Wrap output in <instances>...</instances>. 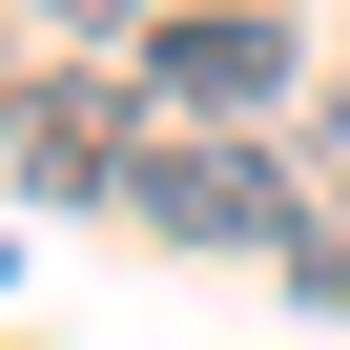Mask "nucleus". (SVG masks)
I'll return each instance as SVG.
<instances>
[{"instance_id":"3","label":"nucleus","mask_w":350,"mask_h":350,"mask_svg":"<svg viewBox=\"0 0 350 350\" xmlns=\"http://www.w3.org/2000/svg\"><path fill=\"white\" fill-rule=\"evenodd\" d=\"M21 165H42V186H124L144 144L103 124V83H42V103H21Z\"/></svg>"},{"instance_id":"2","label":"nucleus","mask_w":350,"mask_h":350,"mask_svg":"<svg viewBox=\"0 0 350 350\" xmlns=\"http://www.w3.org/2000/svg\"><path fill=\"white\" fill-rule=\"evenodd\" d=\"M124 206H144L165 247H268V227H288V186H268L247 144H144V165H124Z\"/></svg>"},{"instance_id":"1","label":"nucleus","mask_w":350,"mask_h":350,"mask_svg":"<svg viewBox=\"0 0 350 350\" xmlns=\"http://www.w3.org/2000/svg\"><path fill=\"white\" fill-rule=\"evenodd\" d=\"M144 83H165V124H247L268 83H288V21H268V0H186V21H144Z\"/></svg>"},{"instance_id":"4","label":"nucleus","mask_w":350,"mask_h":350,"mask_svg":"<svg viewBox=\"0 0 350 350\" xmlns=\"http://www.w3.org/2000/svg\"><path fill=\"white\" fill-rule=\"evenodd\" d=\"M288 288H309V309H350V227H309V247H288Z\"/></svg>"},{"instance_id":"5","label":"nucleus","mask_w":350,"mask_h":350,"mask_svg":"<svg viewBox=\"0 0 350 350\" xmlns=\"http://www.w3.org/2000/svg\"><path fill=\"white\" fill-rule=\"evenodd\" d=\"M42 21H186V0H42Z\"/></svg>"}]
</instances>
